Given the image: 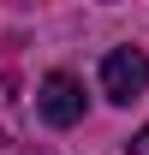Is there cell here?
Instances as JSON below:
<instances>
[{
	"mask_svg": "<svg viewBox=\"0 0 149 155\" xmlns=\"http://www.w3.org/2000/svg\"><path fill=\"white\" fill-rule=\"evenodd\" d=\"M36 107H42V119H48V125H60V131H66V125H78V119H84V84H78L72 72H54L48 84H42Z\"/></svg>",
	"mask_w": 149,
	"mask_h": 155,
	"instance_id": "cell-2",
	"label": "cell"
},
{
	"mask_svg": "<svg viewBox=\"0 0 149 155\" xmlns=\"http://www.w3.org/2000/svg\"><path fill=\"white\" fill-rule=\"evenodd\" d=\"M101 90H108V101H137L149 90V60H143V48H113L108 60H101Z\"/></svg>",
	"mask_w": 149,
	"mask_h": 155,
	"instance_id": "cell-1",
	"label": "cell"
},
{
	"mask_svg": "<svg viewBox=\"0 0 149 155\" xmlns=\"http://www.w3.org/2000/svg\"><path fill=\"white\" fill-rule=\"evenodd\" d=\"M125 149H131V155H149V125H143V131H137V137H131Z\"/></svg>",
	"mask_w": 149,
	"mask_h": 155,
	"instance_id": "cell-3",
	"label": "cell"
}]
</instances>
